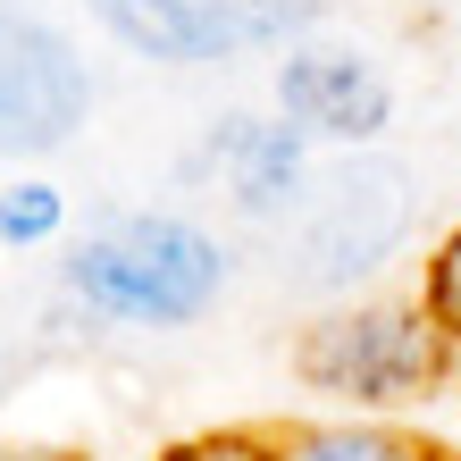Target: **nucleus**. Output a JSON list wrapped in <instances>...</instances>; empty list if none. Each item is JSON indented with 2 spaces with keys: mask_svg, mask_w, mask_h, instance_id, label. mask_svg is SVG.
Returning <instances> with one entry per match:
<instances>
[{
  "mask_svg": "<svg viewBox=\"0 0 461 461\" xmlns=\"http://www.w3.org/2000/svg\"><path fill=\"white\" fill-rule=\"evenodd\" d=\"M227 252L219 235H202L194 219L143 210V219H110L68 252V294L101 319H143V328H185L219 303Z\"/></svg>",
  "mask_w": 461,
  "mask_h": 461,
  "instance_id": "nucleus-1",
  "label": "nucleus"
},
{
  "mask_svg": "<svg viewBox=\"0 0 461 461\" xmlns=\"http://www.w3.org/2000/svg\"><path fill=\"white\" fill-rule=\"evenodd\" d=\"M411 235V168L402 159H344L311 185L303 227H294V285L336 294L369 268H386V252Z\"/></svg>",
  "mask_w": 461,
  "mask_h": 461,
  "instance_id": "nucleus-2",
  "label": "nucleus"
},
{
  "mask_svg": "<svg viewBox=\"0 0 461 461\" xmlns=\"http://www.w3.org/2000/svg\"><path fill=\"white\" fill-rule=\"evenodd\" d=\"M437 361L445 328L420 311H344L319 319L303 344V377L344 402H411L420 386H437Z\"/></svg>",
  "mask_w": 461,
  "mask_h": 461,
  "instance_id": "nucleus-3",
  "label": "nucleus"
},
{
  "mask_svg": "<svg viewBox=\"0 0 461 461\" xmlns=\"http://www.w3.org/2000/svg\"><path fill=\"white\" fill-rule=\"evenodd\" d=\"M85 110H93V76L76 42L25 9H0V151L9 159L59 151L85 126Z\"/></svg>",
  "mask_w": 461,
  "mask_h": 461,
  "instance_id": "nucleus-4",
  "label": "nucleus"
},
{
  "mask_svg": "<svg viewBox=\"0 0 461 461\" xmlns=\"http://www.w3.org/2000/svg\"><path fill=\"white\" fill-rule=\"evenodd\" d=\"M277 110L294 134H328V143H361L386 126V76L361 50H294L277 68Z\"/></svg>",
  "mask_w": 461,
  "mask_h": 461,
  "instance_id": "nucleus-5",
  "label": "nucleus"
},
{
  "mask_svg": "<svg viewBox=\"0 0 461 461\" xmlns=\"http://www.w3.org/2000/svg\"><path fill=\"white\" fill-rule=\"evenodd\" d=\"M202 159L227 176V194H235L243 219H285V210H303L311 168H303V134H294V126L219 118V126H210V143H202Z\"/></svg>",
  "mask_w": 461,
  "mask_h": 461,
  "instance_id": "nucleus-6",
  "label": "nucleus"
},
{
  "mask_svg": "<svg viewBox=\"0 0 461 461\" xmlns=\"http://www.w3.org/2000/svg\"><path fill=\"white\" fill-rule=\"evenodd\" d=\"M185 17V68L194 59H235V50L294 42L319 17V0H176Z\"/></svg>",
  "mask_w": 461,
  "mask_h": 461,
  "instance_id": "nucleus-7",
  "label": "nucleus"
},
{
  "mask_svg": "<svg viewBox=\"0 0 461 461\" xmlns=\"http://www.w3.org/2000/svg\"><path fill=\"white\" fill-rule=\"evenodd\" d=\"M68 219V202H59V185H42V176H17V185H0V243H50Z\"/></svg>",
  "mask_w": 461,
  "mask_h": 461,
  "instance_id": "nucleus-8",
  "label": "nucleus"
},
{
  "mask_svg": "<svg viewBox=\"0 0 461 461\" xmlns=\"http://www.w3.org/2000/svg\"><path fill=\"white\" fill-rule=\"evenodd\" d=\"M277 461H420L402 437H377V428H303Z\"/></svg>",
  "mask_w": 461,
  "mask_h": 461,
  "instance_id": "nucleus-9",
  "label": "nucleus"
},
{
  "mask_svg": "<svg viewBox=\"0 0 461 461\" xmlns=\"http://www.w3.org/2000/svg\"><path fill=\"white\" fill-rule=\"evenodd\" d=\"M428 319H437L445 336H461V235L437 252V268H428Z\"/></svg>",
  "mask_w": 461,
  "mask_h": 461,
  "instance_id": "nucleus-10",
  "label": "nucleus"
},
{
  "mask_svg": "<svg viewBox=\"0 0 461 461\" xmlns=\"http://www.w3.org/2000/svg\"><path fill=\"white\" fill-rule=\"evenodd\" d=\"M168 461H277V453H260L252 437H194V445H176Z\"/></svg>",
  "mask_w": 461,
  "mask_h": 461,
  "instance_id": "nucleus-11",
  "label": "nucleus"
},
{
  "mask_svg": "<svg viewBox=\"0 0 461 461\" xmlns=\"http://www.w3.org/2000/svg\"><path fill=\"white\" fill-rule=\"evenodd\" d=\"M0 461H68V453H9V445H0Z\"/></svg>",
  "mask_w": 461,
  "mask_h": 461,
  "instance_id": "nucleus-12",
  "label": "nucleus"
}]
</instances>
